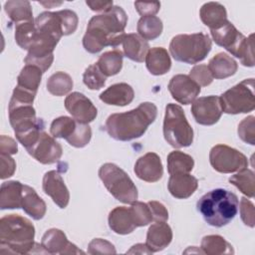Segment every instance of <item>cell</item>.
I'll return each mask as SVG.
<instances>
[{
    "label": "cell",
    "mask_w": 255,
    "mask_h": 255,
    "mask_svg": "<svg viewBox=\"0 0 255 255\" xmlns=\"http://www.w3.org/2000/svg\"><path fill=\"white\" fill-rule=\"evenodd\" d=\"M21 208L35 220L42 219L47 211L45 201L37 194L34 188L23 184Z\"/></svg>",
    "instance_id": "obj_24"
},
{
    "label": "cell",
    "mask_w": 255,
    "mask_h": 255,
    "mask_svg": "<svg viewBox=\"0 0 255 255\" xmlns=\"http://www.w3.org/2000/svg\"><path fill=\"white\" fill-rule=\"evenodd\" d=\"M222 112L229 115L247 114L255 109L254 79H246L224 92L220 97Z\"/></svg>",
    "instance_id": "obj_9"
},
{
    "label": "cell",
    "mask_w": 255,
    "mask_h": 255,
    "mask_svg": "<svg viewBox=\"0 0 255 255\" xmlns=\"http://www.w3.org/2000/svg\"><path fill=\"white\" fill-rule=\"evenodd\" d=\"M35 227L26 217L8 214L0 219V252L27 254L33 252Z\"/></svg>",
    "instance_id": "obj_3"
},
{
    "label": "cell",
    "mask_w": 255,
    "mask_h": 255,
    "mask_svg": "<svg viewBox=\"0 0 255 255\" xmlns=\"http://www.w3.org/2000/svg\"><path fill=\"white\" fill-rule=\"evenodd\" d=\"M164 139L174 148L187 147L193 141V129L184 111L176 104H167L163 120Z\"/></svg>",
    "instance_id": "obj_7"
},
{
    "label": "cell",
    "mask_w": 255,
    "mask_h": 255,
    "mask_svg": "<svg viewBox=\"0 0 255 255\" xmlns=\"http://www.w3.org/2000/svg\"><path fill=\"white\" fill-rule=\"evenodd\" d=\"M199 16L204 25L215 30L223 26L227 20L225 7L218 2H207L203 4L199 11Z\"/></svg>",
    "instance_id": "obj_27"
},
{
    "label": "cell",
    "mask_w": 255,
    "mask_h": 255,
    "mask_svg": "<svg viewBox=\"0 0 255 255\" xmlns=\"http://www.w3.org/2000/svg\"><path fill=\"white\" fill-rule=\"evenodd\" d=\"M200 248L204 254H234L232 245L220 235H206L202 238Z\"/></svg>",
    "instance_id": "obj_33"
},
{
    "label": "cell",
    "mask_w": 255,
    "mask_h": 255,
    "mask_svg": "<svg viewBox=\"0 0 255 255\" xmlns=\"http://www.w3.org/2000/svg\"><path fill=\"white\" fill-rule=\"evenodd\" d=\"M16 170V162L10 154L0 153V178L5 179L14 174Z\"/></svg>",
    "instance_id": "obj_45"
},
{
    "label": "cell",
    "mask_w": 255,
    "mask_h": 255,
    "mask_svg": "<svg viewBox=\"0 0 255 255\" xmlns=\"http://www.w3.org/2000/svg\"><path fill=\"white\" fill-rule=\"evenodd\" d=\"M37 34L35 21L15 25V41L24 50H29Z\"/></svg>",
    "instance_id": "obj_38"
},
{
    "label": "cell",
    "mask_w": 255,
    "mask_h": 255,
    "mask_svg": "<svg viewBox=\"0 0 255 255\" xmlns=\"http://www.w3.org/2000/svg\"><path fill=\"white\" fill-rule=\"evenodd\" d=\"M35 25L39 31L47 33L57 40H60L62 36H65L61 11L42 12L35 19Z\"/></svg>",
    "instance_id": "obj_23"
},
{
    "label": "cell",
    "mask_w": 255,
    "mask_h": 255,
    "mask_svg": "<svg viewBox=\"0 0 255 255\" xmlns=\"http://www.w3.org/2000/svg\"><path fill=\"white\" fill-rule=\"evenodd\" d=\"M41 246L48 254H80L84 253L74 243L70 242L66 234L57 228H51L45 232L41 240Z\"/></svg>",
    "instance_id": "obj_16"
},
{
    "label": "cell",
    "mask_w": 255,
    "mask_h": 255,
    "mask_svg": "<svg viewBox=\"0 0 255 255\" xmlns=\"http://www.w3.org/2000/svg\"><path fill=\"white\" fill-rule=\"evenodd\" d=\"M172 240V230L165 222L151 224L146 233L145 245L151 253L159 252L166 248Z\"/></svg>",
    "instance_id": "obj_19"
},
{
    "label": "cell",
    "mask_w": 255,
    "mask_h": 255,
    "mask_svg": "<svg viewBox=\"0 0 255 255\" xmlns=\"http://www.w3.org/2000/svg\"><path fill=\"white\" fill-rule=\"evenodd\" d=\"M198 187V180L189 173L170 174L167 188L169 193L178 199L190 197Z\"/></svg>",
    "instance_id": "obj_20"
},
{
    "label": "cell",
    "mask_w": 255,
    "mask_h": 255,
    "mask_svg": "<svg viewBox=\"0 0 255 255\" xmlns=\"http://www.w3.org/2000/svg\"><path fill=\"white\" fill-rule=\"evenodd\" d=\"M238 135L246 143L255 144V118L249 116L243 119L238 125Z\"/></svg>",
    "instance_id": "obj_41"
},
{
    "label": "cell",
    "mask_w": 255,
    "mask_h": 255,
    "mask_svg": "<svg viewBox=\"0 0 255 255\" xmlns=\"http://www.w3.org/2000/svg\"><path fill=\"white\" fill-rule=\"evenodd\" d=\"M43 72L36 66L25 65L17 78V87L37 95Z\"/></svg>",
    "instance_id": "obj_32"
},
{
    "label": "cell",
    "mask_w": 255,
    "mask_h": 255,
    "mask_svg": "<svg viewBox=\"0 0 255 255\" xmlns=\"http://www.w3.org/2000/svg\"><path fill=\"white\" fill-rule=\"evenodd\" d=\"M157 116V108L153 103L144 102L133 110L109 116L105 128L116 140L128 141L138 138L146 131Z\"/></svg>",
    "instance_id": "obj_2"
},
{
    "label": "cell",
    "mask_w": 255,
    "mask_h": 255,
    "mask_svg": "<svg viewBox=\"0 0 255 255\" xmlns=\"http://www.w3.org/2000/svg\"><path fill=\"white\" fill-rule=\"evenodd\" d=\"M239 210H240V216L243 221V223L251 228L254 227L255 225V209H254V204L247 199L246 197H242L240 200V204H238Z\"/></svg>",
    "instance_id": "obj_44"
},
{
    "label": "cell",
    "mask_w": 255,
    "mask_h": 255,
    "mask_svg": "<svg viewBox=\"0 0 255 255\" xmlns=\"http://www.w3.org/2000/svg\"><path fill=\"white\" fill-rule=\"evenodd\" d=\"M18 151L17 142L10 136L2 134L0 137V153L15 154Z\"/></svg>",
    "instance_id": "obj_48"
},
{
    "label": "cell",
    "mask_w": 255,
    "mask_h": 255,
    "mask_svg": "<svg viewBox=\"0 0 255 255\" xmlns=\"http://www.w3.org/2000/svg\"><path fill=\"white\" fill-rule=\"evenodd\" d=\"M65 108L74 120L83 124L93 122L98 116V110L92 101L79 92H74L67 96Z\"/></svg>",
    "instance_id": "obj_14"
},
{
    "label": "cell",
    "mask_w": 255,
    "mask_h": 255,
    "mask_svg": "<svg viewBox=\"0 0 255 255\" xmlns=\"http://www.w3.org/2000/svg\"><path fill=\"white\" fill-rule=\"evenodd\" d=\"M228 180L246 196L250 198L254 197L255 178H254V172L251 169H248L247 167H245L239 170L236 174L231 175Z\"/></svg>",
    "instance_id": "obj_37"
},
{
    "label": "cell",
    "mask_w": 255,
    "mask_h": 255,
    "mask_svg": "<svg viewBox=\"0 0 255 255\" xmlns=\"http://www.w3.org/2000/svg\"><path fill=\"white\" fill-rule=\"evenodd\" d=\"M209 161L220 173L236 172L248 165V159L241 151L226 144L214 145L209 152Z\"/></svg>",
    "instance_id": "obj_11"
},
{
    "label": "cell",
    "mask_w": 255,
    "mask_h": 255,
    "mask_svg": "<svg viewBox=\"0 0 255 255\" xmlns=\"http://www.w3.org/2000/svg\"><path fill=\"white\" fill-rule=\"evenodd\" d=\"M43 190L60 208H66L70 201V192L57 170H50L44 174Z\"/></svg>",
    "instance_id": "obj_17"
},
{
    "label": "cell",
    "mask_w": 255,
    "mask_h": 255,
    "mask_svg": "<svg viewBox=\"0 0 255 255\" xmlns=\"http://www.w3.org/2000/svg\"><path fill=\"white\" fill-rule=\"evenodd\" d=\"M238 204V197L233 192L216 188L201 196L196 207L206 223L214 227H222L235 217Z\"/></svg>",
    "instance_id": "obj_4"
},
{
    "label": "cell",
    "mask_w": 255,
    "mask_h": 255,
    "mask_svg": "<svg viewBox=\"0 0 255 255\" xmlns=\"http://www.w3.org/2000/svg\"><path fill=\"white\" fill-rule=\"evenodd\" d=\"M108 222L110 228L115 233L121 235L129 234L136 228L130 207H115L109 213Z\"/></svg>",
    "instance_id": "obj_21"
},
{
    "label": "cell",
    "mask_w": 255,
    "mask_h": 255,
    "mask_svg": "<svg viewBox=\"0 0 255 255\" xmlns=\"http://www.w3.org/2000/svg\"><path fill=\"white\" fill-rule=\"evenodd\" d=\"M116 252L114 244L102 238L93 239L88 246L89 254H115Z\"/></svg>",
    "instance_id": "obj_43"
},
{
    "label": "cell",
    "mask_w": 255,
    "mask_h": 255,
    "mask_svg": "<svg viewBox=\"0 0 255 255\" xmlns=\"http://www.w3.org/2000/svg\"><path fill=\"white\" fill-rule=\"evenodd\" d=\"M26 150L32 157L43 164L55 163L63 154L62 145L44 129L41 131L35 143Z\"/></svg>",
    "instance_id": "obj_12"
},
{
    "label": "cell",
    "mask_w": 255,
    "mask_h": 255,
    "mask_svg": "<svg viewBox=\"0 0 255 255\" xmlns=\"http://www.w3.org/2000/svg\"><path fill=\"white\" fill-rule=\"evenodd\" d=\"M129 207H130L136 227L145 226L153 221L152 214L147 202L145 203V202L135 200L131 203Z\"/></svg>",
    "instance_id": "obj_40"
},
{
    "label": "cell",
    "mask_w": 255,
    "mask_h": 255,
    "mask_svg": "<svg viewBox=\"0 0 255 255\" xmlns=\"http://www.w3.org/2000/svg\"><path fill=\"white\" fill-rule=\"evenodd\" d=\"M210 33L213 41L218 46L225 48L231 55L238 58L243 66H254L253 34L245 37L229 21L218 29L210 30Z\"/></svg>",
    "instance_id": "obj_5"
},
{
    "label": "cell",
    "mask_w": 255,
    "mask_h": 255,
    "mask_svg": "<svg viewBox=\"0 0 255 255\" xmlns=\"http://www.w3.org/2000/svg\"><path fill=\"white\" fill-rule=\"evenodd\" d=\"M127 253L128 254H133V253H137V254H151L150 250L146 247L145 243H137L135 245H133Z\"/></svg>",
    "instance_id": "obj_50"
},
{
    "label": "cell",
    "mask_w": 255,
    "mask_h": 255,
    "mask_svg": "<svg viewBox=\"0 0 255 255\" xmlns=\"http://www.w3.org/2000/svg\"><path fill=\"white\" fill-rule=\"evenodd\" d=\"M135 175L146 182H156L163 175L160 157L155 152H147L140 156L134 164Z\"/></svg>",
    "instance_id": "obj_18"
},
{
    "label": "cell",
    "mask_w": 255,
    "mask_h": 255,
    "mask_svg": "<svg viewBox=\"0 0 255 255\" xmlns=\"http://www.w3.org/2000/svg\"><path fill=\"white\" fill-rule=\"evenodd\" d=\"M74 83L71 76L65 72H56L47 81L48 92L56 97H62L70 93Z\"/></svg>",
    "instance_id": "obj_35"
},
{
    "label": "cell",
    "mask_w": 255,
    "mask_h": 255,
    "mask_svg": "<svg viewBox=\"0 0 255 255\" xmlns=\"http://www.w3.org/2000/svg\"><path fill=\"white\" fill-rule=\"evenodd\" d=\"M163 29L162 21L156 16H143L140 17L136 30L138 35L144 40H154L160 36Z\"/></svg>",
    "instance_id": "obj_36"
},
{
    "label": "cell",
    "mask_w": 255,
    "mask_h": 255,
    "mask_svg": "<svg viewBox=\"0 0 255 255\" xmlns=\"http://www.w3.org/2000/svg\"><path fill=\"white\" fill-rule=\"evenodd\" d=\"M151 214H152V220L155 222H165L168 219V211L166 207L159 201L151 200L147 202Z\"/></svg>",
    "instance_id": "obj_46"
},
{
    "label": "cell",
    "mask_w": 255,
    "mask_h": 255,
    "mask_svg": "<svg viewBox=\"0 0 255 255\" xmlns=\"http://www.w3.org/2000/svg\"><path fill=\"white\" fill-rule=\"evenodd\" d=\"M167 88L171 97L182 105L192 104L200 93V87L189 76L183 74L173 76Z\"/></svg>",
    "instance_id": "obj_15"
},
{
    "label": "cell",
    "mask_w": 255,
    "mask_h": 255,
    "mask_svg": "<svg viewBox=\"0 0 255 255\" xmlns=\"http://www.w3.org/2000/svg\"><path fill=\"white\" fill-rule=\"evenodd\" d=\"M52 136L64 138L74 147L86 146L92 137V129L89 124L80 123L70 117L62 116L55 119L50 126Z\"/></svg>",
    "instance_id": "obj_10"
},
{
    "label": "cell",
    "mask_w": 255,
    "mask_h": 255,
    "mask_svg": "<svg viewBox=\"0 0 255 255\" xmlns=\"http://www.w3.org/2000/svg\"><path fill=\"white\" fill-rule=\"evenodd\" d=\"M194 166L191 155L179 150H173L167 155V171L169 174L189 173Z\"/></svg>",
    "instance_id": "obj_34"
},
{
    "label": "cell",
    "mask_w": 255,
    "mask_h": 255,
    "mask_svg": "<svg viewBox=\"0 0 255 255\" xmlns=\"http://www.w3.org/2000/svg\"><path fill=\"white\" fill-rule=\"evenodd\" d=\"M133 89L127 83H118L110 86L100 95V100L107 105L125 107L132 102Z\"/></svg>",
    "instance_id": "obj_22"
},
{
    "label": "cell",
    "mask_w": 255,
    "mask_h": 255,
    "mask_svg": "<svg viewBox=\"0 0 255 255\" xmlns=\"http://www.w3.org/2000/svg\"><path fill=\"white\" fill-rule=\"evenodd\" d=\"M122 46L125 56L137 63H142L144 61L146 53L149 50L147 41L135 33L126 34Z\"/></svg>",
    "instance_id": "obj_25"
},
{
    "label": "cell",
    "mask_w": 255,
    "mask_h": 255,
    "mask_svg": "<svg viewBox=\"0 0 255 255\" xmlns=\"http://www.w3.org/2000/svg\"><path fill=\"white\" fill-rule=\"evenodd\" d=\"M127 23V13L120 6H112L102 14L92 17L83 37L85 50L91 54H96L105 47L117 48L122 45L126 36Z\"/></svg>",
    "instance_id": "obj_1"
},
{
    "label": "cell",
    "mask_w": 255,
    "mask_h": 255,
    "mask_svg": "<svg viewBox=\"0 0 255 255\" xmlns=\"http://www.w3.org/2000/svg\"><path fill=\"white\" fill-rule=\"evenodd\" d=\"M191 113L195 122L199 125L212 126L216 124L223 113L220 98L207 96L196 99L192 103Z\"/></svg>",
    "instance_id": "obj_13"
},
{
    "label": "cell",
    "mask_w": 255,
    "mask_h": 255,
    "mask_svg": "<svg viewBox=\"0 0 255 255\" xmlns=\"http://www.w3.org/2000/svg\"><path fill=\"white\" fill-rule=\"evenodd\" d=\"M23 184L17 180L5 181L0 188V208L17 209L21 208Z\"/></svg>",
    "instance_id": "obj_29"
},
{
    "label": "cell",
    "mask_w": 255,
    "mask_h": 255,
    "mask_svg": "<svg viewBox=\"0 0 255 255\" xmlns=\"http://www.w3.org/2000/svg\"><path fill=\"white\" fill-rule=\"evenodd\" d=\"M208 69L215 79H226L233 76L238 69L237 62L226 53H218L209 60Z\"/></svg>",
    "instance_id": "obj_28"
},
{
    "label": "cell",
    "mask_w": 255,
    "mask_h": 255,
    "mask_svg": "<svg viewBox=\"0 0 255 255\" xmlns=\"http://www.w3.org/2000/svg\"><path fill=\"white\" fill-rule=\"evenodd\" d=\"M123 52L115 49L102 54L96 64L106 77H112L121 72L123 67Z\"/></svg>",
    "instance_id": "obj_31"
},
{
    "label": "cell",
    "mask_w": 255,
    "mask_h": 255,
    "mask_svg": "<svg viewBox=\"0 0 255 255\" xmlns=\"http://www.w3.org/2000/svg\"><path fill=\"white\" fill-rule=\"evenodd\" d=\"M189 77L199 87H207L213 81V77H212L207 65H204V64L195 65L189 72Z\"/></svg>",
    "instance_id": "obj_42"
},
{
    "label": "cell",
    "mask_w": 255,
    "mask_h": 255,
    "mask_svg": "<svg viewBox=\"0 0 255 255\" xmlns=\"http://www.w3.org/2000/svg\"><path fill=\"white\" fill-rule=\"evenodd\" d=\"M99 177L108 191L123 203H132L138 197L137 188L128 173L115 163H104L99 169Z\"/></svg>",
    "instance_id": "obj_8"
},
{
    "label": "cell",
    "mask_w": 255,
    "mask_h": 255,
    "mask_svg": "<svg viewBox=\"0 0 255 255\" xmlns=\"http://www.w3.org/2000/svg\"><path fill=\"white\" fill-rule=\"evenodd\" d=\"M211 46V40L205 33L180 34L171 39L169 52L177 62L197 64L206 58Z\"/></svg>",
    "instance_id": "obj_6"
},
{
    "label": "cell",
    "mask_w": 255,
    "mask_h": 255,
    "mask_svg": "<svg viewBox=\"0 0 255 255\" xmlns=\"http://www.w3.org/2000/svg\"><path fill=\"white\" fill-rule=\"evenodd\" d=\"M145 66L148 72L154 76L166 74L171 68V60L167 51L162 47H154L148 50L145 56Z\"/></svg>",
    "instance_id": "obj_26"
},
{
    "label": "cell",
    "mask_w": 255,
    "mask_h": 255,
    "mask_svg": "<svg viewBox=\"0 0 255 255\" xmlns=\"http://www.w3.org/2000/svg\"><path fill=\"white\" fill-rule=\"evenodd\" d=\"M4 10L14 25L34 21L32 7L27 0L7 1L4 4Z\"/></svg>",
    "instance_id": "obj_30"
},
{
    "label": "cell",
    "mask_w": 255,
    "mask_h": 255,
    "mask_svg": "<svg viewBox=\"0 0 255 255\" xmlns=\"http://www.w3.org/2000/svg\"><path fill=\"white\" fill-rule=\"evenodd\" d=\"M134 7H135L137 13L141 17L154 16L160 9V3L158 1H153V2L136 1V2H134Z\"/></svg>",
    "instance_id": "obj_47"
},
{
    "label": "cell",
    "mask_w": 255,
    "mask_h": 255,
    "mask_svg": "<svg viewBox=\"0 0 255 255\" xmlns=\"http://www.w3.org/2000/svg\"><path fill=\"white\" fill-rule=\"evenodd\" d=\"M86 4L96 12H105L114 6L113 1H86Z\"/></svg>",
    "instance_id": "obj_49"
},
{
    "label": "cell",
    "mask_w": 255,
    "mask_h": 255,
    "mask_svg": "<svg viewBox=\"0 0 255 255\" xmlns=\"http://www.w3.org/2000/svg\"><path fill=\"white\" fill-rule=\"evenodd\" d=\"M107 77L101 72L97 64L89 66L83 75V82L90 90H100L106 84Z\"/></svg>",
    "instance_id": "obj_39"
}]
</instances>
